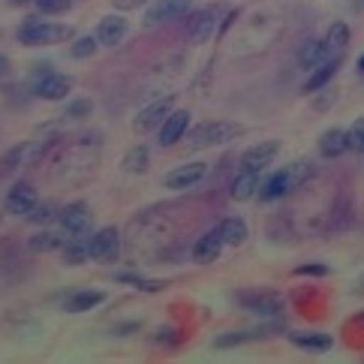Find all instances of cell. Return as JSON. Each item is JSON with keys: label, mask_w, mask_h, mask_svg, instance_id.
<instances>
[{"label": "cell", "mask_w": 364, "mask_h": 364, "mask_svg": "<svg viewBox=\"0 0 364 364\" xmlns=\"http://www.w3.org/2000/svg\"><path fill=\"white\" fill-rule=\"evenodd\" d=\"M349 43V24L346 21H334L328 33H325V40H322V48H325V55H341V51L346 48Z\"/></svg>", "instance_id": "cell-20"}, {"label": "cell", "mask_w": 364, "mask_h": 364, "mask_svg": "<svg viewBox=\"0 0 364 364\" xmlns=\"http://www.w3.org/2000/svg\"><path fill=\"white\" fill-rule=\"evenodd\" d=\"M286 193H289V181H286L283 168H280V172H274L262 187H259V199H262V202H274V199L286 196Z\"/></svg>", "instance_id": "cell-26"}, {"label": "cell", "mask_w": 364, "mask_h": 364, "mask_svg": "<svg viewBox=\"0 0 364 364\" xmlns=\"http://www.w3.org/2000/svg\"><path fill=\"white\" fill-rule=\"evenodd\" d=\"M87 247H90V259H97V262H114L118 253H121L118 229H114V226H102L100 232L90 235Z\"/></svg>", "instance_id": "cell-3"}, {"label": "cell", "mask_w": 364, "mask_h": 364, "mask_svg": "<svg viewBox=\"0 0 364 364\" xmlns=\"http://www.w3.org/2000/svg\"><path fill=\"white\" fill-rule=\"evenodd\" d=\"M325 60H328V55L322 48V40H307L301 51H298V63L301 67H316V63H325Z\"/></svg>", "instance_id": "cell-27"}, {"label": "cell", "mask_w": 364, "mask_h": 364, "mask_svg": "<svg viewBox=\"0 0 364 364\" xmlns=\"http://www.w3.org/2000/svg\"><path fill=\"white\" fill-rule=\"evenodd\" d=\"M220 250H223V238H220V229H211L205 232V235L193 244V259H196L199 265H211L214 259L220 256Z\"/></svg>", "instance_id": "cell-14"}, {"label": "cell", "mask_w": 364, "mask_h": 364, "mask_svg": "<svg viewBox=\"0 0 364 364\" xmlns=\"http://www.w3.org/2000/svg\"><path fill=\"white\" fill-rule=\"evenodd\" d=\"M172 102H175V97H163V100L148 102V106L136 114V121H133V124L141 129V133H145V129L160 127V124L168 118V112H172Z\"/></svg>", "instance_id": "cell-9"}, {"label": "cell", "mask_w": 364, "mask_h": 364, "mask_svg": "<svg viewBox=\"0 0 364 364\" xmlns=\"http://www.w3.org/2000/svg\"><path fill=\"white\" fill-rule=\"evenodd\" d=\"M238 301L247 310H253V314L265 316V319H274L283 314V298H277L274 292H241Z\"/></svg>", "instance_id": "cell-5"}, {"label": "cell", "mask_w": 364, "mask_h": 364, "mask_svg": "<svg viewBox=\"0 0 364 364\" xmlns=\"http://www.w3.org/2000/svg\"><path fill=\"white\" fill-rule=\"evenodd\" d=\"M94 112V102H90L87 97H75L67 102V109H63V118H87V114Z\"/></svg>", "instance_id": "cell-31"}, {"label": "cell", "mask_w": 364, "mask_h": 364, "mask_svg": "<svg viewBox=\"0 0 364 364\" xmlns=\"http://www.w3.org/2000/svg\"><path fill=\"white\" fill-rule=\"evenodd\" d=\"M9 6H28V4H36V0H6Z\"/></svg>", "instance_id": "cell-44"}, {"label": "cell", "mask_w": 364, "mask_h": 364, "mask_svg": "<svg viewBox=\"0 0 364 364\" xmlns=\"http://www.w3.org/2000/svg\"><path fill=\"white\" fill-rule=\"evenodd\" d=\"M60 229L67 232V235H85L87 226H90V208L85 202H70L60 208Z\"/></svg>", "instance_id": "cell-6"}, {"label": "cell", "mask_w": 364, "mask_h": 364, "mask_svg": "<svg viewBox=\"0 0 364 364\" xmlns=\"http://www.w3.org/2000/svg\"><path fill=\"white\" fill-rule=\"evenodd\" d=\"M355 292H358V295L364 292V274H361V277H358V283H355Z\"/></svg>", "instance_id": "cell-45"}, {"label": "cell", "mask_w": 364, "mask_h": 364, "mask_svg": "<svg viewBox=\"0 0 364 364\" xmlns=\"http://www.w3.org/2000/svg\"><path fill=\"white\" fill-rule=\"evenodd\" d=\"M349 217H353V211L346 208V199H341V202H337V211H334V226L337 229L349 226Z\"/></svg>", "instance_id": "cell-40"}, {"label": "cell", "mask_w": 364, "mask_h": 364, "mask_svg": "<svg viewBox=\"0 0 364 364\" xmlns=\"http://www.w3.org/2000/svg\"><path fill=\"white\" fill-rule=\"evenodd\" d=\"M346 145H349V151H361L364 148V114L353 124V129L346 133Z\"/></svg>", "instance_id": "cell-34"}, {"label": "cell", "mask_w": 364, "mask_h": 364, "mask_svg": "<svg viewBox=\"0 0 364 364\" xmlns=\"http://www.w3.org/2000/svg\"><path fill=\"white\" fill-rule=\"evenodd\" d=\"M36 6H40V12H46V16H55V12L70 9L73 0H36Z\"/></svg>", "instance_id": "cell-37"}, {"label": "cell", "mask_w": 364, "mask_h": 364, "mask_svg": "<svg viewBox=\"0 0 364 364\" xmlns=\"http://www.w3.org/2000/svg\"><path fill=\"white\" fill-rule=\"evenodd\" d=\"M361 151H364V148H361Z\"/></svg>", "instance_id": "cell-47"}, {"label": "cell", "mask_w": 364, "mask_h": 364, "mask_svg": "<svg viewBox=\"0 0 364 364\" xmlns=\"http://www.w3.org/2000/svg\"><path fill=\"white\" fill-rule=\"evenodd\" d=\"M280 154V141H259V145H253V148H247L244 154H241V160H238V166L241 168H250V172H262L265 166H271L274 163V157Z\"/></svg>", "instance_id": "cell-4"}, {"label": "cell", "mask_w": 364, "mask_h": 364, "mask_svg": "<svg viewBox=\"0 0 364 364\" xmlns=\"http://www.w3.org/2000/svg\"><path fill=\"white\" fill-rule=\"evenodd\" d=\"M190 6V0H154L145 12V28H160V24L178 18Z\"/></svg>", "instance_id": "cell-8"}, {"label": "cell", "mask_w": 364, "mask_h": 364, "mask_svg": "<svg viewBox=\"0 0 364 364\" xmlns=\"http://www.w3.org/2000/svg\"><path fill=\"white\" fill-rule=\"evenodd\" d=\"M148 0H112L114 9H136V6H145Z\"/></svg>", "instance_id": "cell-41"}, {"label": "cell", "mask_w": 364, "mask_h": 364, "mask_svg": "<svg viewBox=\"0 0 364 364\" xmlns=\"http://www.w3.org/2000/svg\"><path fill=\"white\" fill-rule=\"evenodd\" d=\"M148 163H151L148 145H133L124 154L121 168H124V172H129V175H141V172H148Z\"/></svg>", "instance_id": "cell-22"}, {"label": "cell", "mask_w": 364, "mask_h": 364, "mask_svg": "<svg viewBox=\"0 0 364 364\" xmlns=\"http://www.w3.org/2000/svg\"><path fill=\"white\" fill-rule=\"evenodd\" d=\"M187 127H190V112H187V109L168 112V118H166V121L160 124V145H163V148L175 145L178 139H184Z\"/></svg>", "instance_id": "cell-11"}, {"label": "cell", "mask_w": 364, "mask_h": 364, "mask_svg": "<svg viewBox=\"0 0 364 364\" xmlns=\"http://www.w3.org/2000/svg\"><path fill=\"white\" fill-rule=\"evenodd\" d=\"M31 154H33V145H31V141H24V145H16V148H12L9 154H6V166H18L24 157H31Z\"/></svg>", "instance_id": "cell-35"}, {"label": "cell", "mask_w": 364, "mask_h": 364, "mask_svg": "<svg viewBox=\"0 0 364 364\" xmlns=\"http://www.w3.org/2000/svg\"><path fill=\"white\" fill-rule=\"evenodd\" d=\"M87 241H90V238H85V235H70L67 244L60 247V250H63V262H67V265H79V262H85V259L90 256Z\"/></svg>", "instance_id": "cell-25"}, {"label": "cell", "mask_w": 364, "mask_h": 364, "mask_svg": "<svg viewBox=\"0 0 364 364\" xmlns=\"http://www.w3.org/2000/svg\"><path fill=\"white\" fill-rule=\"evenodd\" d=\"M289 341H292V346L307 349V353H325V349L334 346V337L319 334V331H295V334H289Z\"/></svg>", "instance_id": "cell-17"}, {"label": "cell", "mask_w": 364, "mask_h": 364, "mask_svg": "<svg viewBox=\"0 0 364 364\" xmlns=\"http://www.w3.org/2000/svg\"><path fill=\"white\" fill-rule=\"evenodd\" d=\"M102 298H106V292H100V289H73L63 298V310H67V314H82V310L97 307Z\"/></svg>", "instance_id": "cell-16"}, {"label": "cell", "mask_w": 364, "mask_h": 364, "mask_svg": "<svg viewBox=\"0 0 364 364\" xmlns=\"http://www.w3.org/2000/svg\"><path fill=\"white\" fill-rule=\"evenodd\" d=\"M67 232H36V235L28 241V247L33 253H48V250H60L67 244Z\"/></svg>", "instance_id": "cell-23"}, {"label": "cell", "mask_w": 364, "mask_h": 364, "mask_svg": "<svg viewBox=\"0 0 364 364\" xmlns=\"http://www.w3.org/2000/svg\"><path fill=\"white\" fill-rule=\"evenodd\" d=\"M208 172V166L205 163H184V166H178L172 168V172L166 175V187L168 190H184V187H193L196 181H202Z\"/></svg>", "instance_id": "cell-12"}, {"label": "cell", "mask_w": 364, "mask_h": 364, "mask_svg": "<svg viewBox=\"0 0 364 364\" xmlns=\"http://www.w3.org/2000/svg\"><path fill=\"white\" fill-rule=\"evenodd\" d=\"M310 172H314V166H310V160H292L289 166H283V175H286V181H289V190L301 187L304 181L310 178Z\"/></svg>", "instance_id": "cell-28"}, {"label": "cell", "mask_w": 364, "mask_h": 364, "mask_svg": "<svg viewBox=\"0 0 364 364\" xmlns=\"http://www.w3.org/2000/svg\"><path fill=\"white\" fill-rule=\"evenodd\" d=\"M127 18L124 16H102L100 18V24H97V40L102 43V46H118L124 36H127Z\"/></svg>", "instance_id": "cell-13"}, {"label": "cell", "mask_w": 364, "mask_h": 364, "mask_svg": "<svg viewBox=\"0 0 364 364\" xmlns=\"http://www.w3.org/2000/svg\"><path fill=\"white\" fill-rule=\"evenodd\" d=\"M244 341H250V331H226V334L214 337V346L217 349H229V346H238Z\"/></svg>", "instance_id": "cell-33"}, {"label": "cell", "mask_w": 364, "mask_h": 364, "mask_svg": "<svg viewBox=\"0 0 364 364\" xmlns=\"http://www.w3.org/2000/svg\"><path fill=\"white\" fill-rule=\"evenodd\" d=\"M244 133L241 124H232V121H208V124H199L193 133L187 136V151H199V148H208V145H223V141H232Z\"/></svg>", "instance_id": "cell-2"}, {"label": "cell", "mask_w": 364, "mask_h": 364, "mask_svg": "<svg viewBox=\"0 0 364 364\" xmlns=\"http://www.w3.org/2000/svg\"><path fill=\"white\" fill-rule=\"evenodd\" d=\"M259 187V172H250V168H238V175L232 178V199H250Z\"/></svg>", "instance_id": "cell-21"}, {"label": "cell", "mask_w": 364, "mask_h": 364, "mask_svg": "<svg viewBox=\"0 0 364 364\" xmlns=\"http://www.w3.org/2000/svg\"><path fill=\"white\" fill-rule=\"evenodd\" d=\"M343 151H349V145H346V129L331 127V129H325V133L319 136V154H322V157H341Z\"/></svg>", "instance_id": "cell-19"}, {"label": "cell", "mask_w": 364, "mask_h": 364, "mask_svg": "<svg viewBox=\"0 0 364 364\" xmlns=\"http://www.w3.org/2000/svg\"><path fill=\"white\" fill-rule=\"evenodd\" d=\"M97 46H100V40L97 36H79L73 46H70V58H75V60H82V58H90L97 51Z\"/></svg>", "instance_id": "cell-30"}, {"label": "cell", "mask_w": 364, "mask_h": 364, "mask_svg": "<svg viewBox=\"0 0 364 364\" xmlns=\"http://www.w3.org/2000/svg\"><path fill=\"white\" fill-rule=\"evenodd\" d=\"M136 328H139V322H127V325H118L114 331H118V334H129V331H136Z\"/></svg>", "instance_id": "cell-43"}, {"label": "cell", "mask_w": 364, "mask_h": 364, "mask_svg": "<svg viewBox=\"0 0 364 364\" xmlns=\"http://www.w3.org/2000/svg\"><path fill=\"white\" fill-rule=\"evenodd\" d=\"M337 70H341V55H334L331 60H325V63H319L316 67V73L310 75V79L304 82V94H316L319 87H325L328 85L334 75H337Z\"/></svg>", "instance_id": "cell-18"}, {"label": "cell", "mask_w": 364, "mask_h": 364, "mask_svg": "<svg viewBox=\"0 0 364 364\" xmlns=\"http://www.w3.org/2000/svg\"><path fill=\"white\" fill-rule=\"evenodd\" d=\"M328 265H322V262H307V265H298L292 274H298V277H304V274H310V277H325L328 274Z\"/></svg>", "instance_id": "cell-36"}, {"label": "cell", "mask_w": 364, "mask_h": 364, "mask_svg": "<svg viewBox=\"0 0 364 364\" xmlns=\"http://www.w3.org/2000/svg\"><path fill=\"white\" fill-rule=\"evenodd\" d=\"M70 90H73V79L60 73H43L33 82V94L43 100H63V97H70Z\"/></svg>", "instance_id": "cell-7"}, {"label": "cell", "mask_w": 364, "mask_h": 364, "mask_svg": "<svg viewBox=\"0 0 364 364\" xmlns=\"http://www.w3.org/2000/svg\"><path fill=\"white\" fill-rule=\"evenodd\" d=\"M334 102H337V87H328V85H325V87L316 90V97L310 100V106H314V112H328Z\"/></svg>", "instance_id": "cell-32"}, {"label": "cell", "mask_w": 364, "mask_h": 364, "mask_svg": "<svg viewBox=\"0 0 364 364\" xmlns=\"http://www.w3.org/2000/svg\"><path fill=\"white\" fill-rule=\"evenodd\" d=\"M33 205H36V190L28 184V181H18V184L9 187V193H6V211L9 214L28 217Z\"/></svg>", "instance_id": "cell-10"}, {"label": "cell", "mask_w": 364, "mask_h": 364, "mask_svg": "<svg viewBox=\"0 0 364 364\" xmlns=\"http://www.w3.org/2000/svg\"><path fill=\"white\" fill-rule=\"evenodd\" d=\"M9 73H12V63H9V58L0 55V79H6Z\"/></svg>", "instance_id": "cell-42"}, {"label": "cell", "mask_w": 364, "mask_h": 364, "mask_svg": "<svg viewBox=\"0 0 364 364\" xmlns=\"http://www.w3.org/2000/svg\"><path fill=\"white\" fill-rule=\"evenodd\" d=\"M73 36L70 24L60 21H46L43 16H28L18 24V43L24 46H55Z\"/></svg>", "instance_id": "cell-1"}, {"label": "cell", "mask_w": 364, "mask_h": 364, "mask_svg": "<svg viewBox=\"0 0 364 364\" xmlns=\"http://www.w3.org/2000/svg\"><path fill=\"white\" fill-rule=\"evenodd\" d=\"M358 70H361V73H364V55H361V58H358Z\"/></svg>", "instance_id": "cell-46"}, {"label": "cell", "mask_w": 364, "mask_h": 364, "mask_svg": "<svg viewBox=\"0 0 364 364\" xmlns=\"http://www.w3.org/2000/svg\"><path fill=\"white\" fill-rule=\"evenodd\" d=\"M28 220H31V223H48V220H51V208H48V205H40V202H36V205L31 208Z\"/></svg>", "instance_id": "cell-39"}, {"label": "cell", "mask_w": 364, "mask_h": 364, "mask_svg": "<svg viewBox=\"0 0 364 364\" xmlns=\"http://www.w3.org/2000/svg\"><path fill=\"white\" fill-rule=\"evenodd\" d=\"M220 238H223V244H232V247H238L247 241V226H244V220L241 217H226V220H220Z\"/></svg>", "instance_id": "cell-24"}, {"label": "cell", "mask_w": 364, "mask_h": 364, "mask_svg": "<svg viewBox=\"0 0 364 364\" xmlns=\"http://www.w3.org/2000/svg\"><path fill=\"white\" fill-rule=\"evenodd\" d=\"M154 341L163 343V346H178L181 343V334L175 328H160L157 334H154Z\"/></svg>", "instance_id": "cell-38"}, {"label": "cell", "mask_w": 364, "mask_h": 364, "mask_svg": "<svg viewBox=\"0 0 364 364\" xmlns=\"http://www.w3.org/2000/svg\"><path fill=\"white\" fill-rule=\"evenodd\" d=\"M214 12L211 9H196V12H190V18H187V33H190V40L193 43H205L208 36L214 33Z\"/></svg>", "instance_id": "cell-15"}, {"label": "cell", "mask_w": 364, "mask_h": 364, "mask_svg": "<svg viewBox=\"0 0 364 364\" xmlns=\"http://www.w3.org/2000/svg\"><path fill=\"white\" fill-rule=\"evenodd\" d=\"M114 280L136 286V289H141V292H160L163 286H166L163 280H145V277H139V274H114Z\"/></svg>", "instance_id": "cell-29"}]
</instances>
